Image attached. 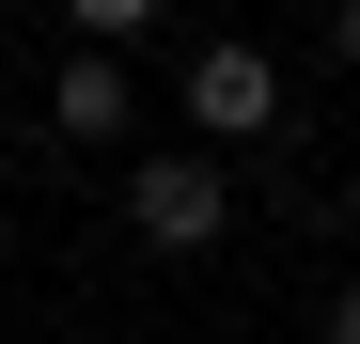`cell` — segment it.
Listing matches in <instances>:
<instances>
[{"instance_id": "obj_1", "label": "cell", "mask_w": 360, "mask_h": 344, "mask_svg": "<svg viewBox=\"0 0 360 344\" xmlns=\"http://www.w3.org/2000/svg\"><path fill=\"white\" fill-rule=\"evenodd\" d=\"M126 235H141V251H172V266H204V251L235 235V188H219V157H204V141L126 172Z\"/></svg>"}, {"instance_id": "obj_4", "label": "cell", "mask_w": 360, "mask_h": 344, "mask_svg": "<svg viewBox=\"0 0 360 344\" xmlns=\"http://www.w3.org/2000/svg\"><path fill=\"white\" fill-rule=\"evenodd\" d=\"M63 16H79V47H126V32L157 16V0H63Z\"/></svg>"}, {"instance_id": "obj_2", "label": "cell", "mask_w": 360, "mask_h": 344, "mask_svg": "<svg viewBox=\"0 0 360 344\" xmlns=\"http://www.w3.org/2000/svg\"><path fill=\"white\" fill-rule=\"evenodd\" d=\"M188 126H204V157L282 126V63H266L251 32H204V47H188Z\"/></svg>"}, {"instance_id": "obj_3", "label": "cell", "mask_w": 360, "mask_h": 344, "mask_svg": "<svg viewBox=\"0 0 360 344\" xmlns=\"http://www.w3.org/2000/svg\"><path fill=\"white\" fill-rule=\"evenodd\" d=\"M47 126H63V141H110V126H126V63H110V47H63V79H47Z\"/></svg>"}, {"instance_id": "obj_6", "label": "cell", "mask_w": 360, "mask_h": 344, "mask_svg": "<svg viewBox=\"0 0 360 344\" xmlns=\"http://www.w3.org/2000/svg\"><path fill=\"white\" fill-rule=\"evenodd\" d=\"M329 47H345V63H360V0H329Z\"/></svg>"}, {"instance_id": "obj_5", "label": "cell", "mask_w": 360, "mask_h": 344, "mask_svg": "<svg viewBox=\"0 0 360 344\" xmlns=\"http://www.w3.org/2000/svg\"><path fill=\"white\" fill-rule=\"evenodd\" d=\"M314 344H360V282H329V313H314Z\"/></svg>"}]
</instances>
